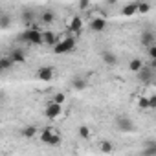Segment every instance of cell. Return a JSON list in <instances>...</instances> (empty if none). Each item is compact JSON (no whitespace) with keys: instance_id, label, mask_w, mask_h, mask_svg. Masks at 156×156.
Listing matches in <instances>:
<instances>
[{"instance_id":"cell-15","label":"cell","mask_w":156,"mask_h":156,"mask_svg":"<svg viewBox=\"0 0 156 156\" xmlns=\"http://www.w3.org/2000/svg\"><path fill=\"white\" fill-rule=\"evenodd\" d=\"M20 134H22L24 138H33V136L39 134V129H37L35 125H28V127H22V129H20Z\"/></svg>"},{"instance_id":"cell-18","label":"cell","mask_w":156,"mask_h":156,"mask_svg":"<svg viewBox=\"0 0 156 156\" xmlns=\"http://www.w3.org/2000/svg\"><path fill=\"white\" fill-rule=\"evenodd\" d=\"M121 13H123V15H127V17H132V15H136V13H138V4H136V2H130V4L123 6Z\"/></svg>"},{"instance_id":"cell-13","label":"cell","mask_w":156,"mask_h":156,"mask_svg":"<svg viewBox=\"0 0 156 156\" xmlns=\"http://www.w3.org/2000/svg\"><path fill=\"white\" fill-rule=\"evenodd\" d=\"M143 64H145V61H143L141 57H134V59H130V62H129V70H130L132 73H138V72L143 68Z\"/></svg>"},{"instance_id":"cell-19","label":"cell","mask_w":156,"mask_h":156,"mask_svg":"<svg viewBox=\"0 0 156 156\" xmlns=\"http://www.w3.org/2000/svg\"><path fill=\"white\" fill-rule=\"evenodd\" d=\"M39 19H41L42 24H51V22L55 20V13H53V11H42Z\"/></svg>"},{"instance_id":"cell-29","label":"cell","mask_w":156,"mask_h":156,"mask_svg":"<svg viewBox=\"0 0 156 156\" xmlns=\"http://www.w3.org/2000/svg\"><path fill=\"white\" fill-rule=\"evenodd\" d=\"M77 6H79V9H88L90 8V2H88V0H81Z\"/></svg>"},{"instance_id":"cell-28","label":"cell","mask_w":156,"mask_h":156,"mask_svg":"<svg viewBox=\"0 0 156 156\" xmlns=\"http://www.w3.org/2000/svg\"><path fill=\"white\" fill-rule=\"evenodd\" d=\"M138 105H140V108H149V103H147V98H140V101H138Z\"/></svg>"},{"instance_id":"cell-24","label":"cell","mask_w":156,"mask_h":156,"mask_svg":"<svg viewBox=\"0 0 156 156\" xmlns=\"http://www.w3.org/2000/svg\"><path fill=\"white\" fill-rule=\"evenodd\" d=\"M77 134H79L81 138H85V140H87V138H90V129H88L87 125H81L79 129H77Z\"/></svg>"},{"instance_id":"cell-6","label":"cell","mask_w":156,"mask_h":156,"mask_svg":"<svg viewBox=\"0 0 156 156\" xmlns=\"http://www.w3.org/2000/svg\"><path fill=\"white\" fill-rule=\"evenodd\" d=\"M136 77H138V81H140V83L147 85V83H151V81H152V77H154V70H152V68H149L147 64H143V68L136 73Z\"/></svg>"},{"instance_id":"cell-26","label":"cell","mask_w":156,"mask_h":156,"mask_svg":"<svg viewBox=\"0 0 156 156\" xmlns=\"http://www.w3.org/2000/svg\"><path fill=\"white\" fill-rule=\"evenodd\" d=\"M147 55H149V61H156V44L147 48Z\"/></svg>"},{"instance_id":"cell-22","label":"cell","mask_w":156,"mask_h":156,"mask_svg":"<svg viewBox=\"0 0 156 156\" xmlns=\"http://www.w3.org/2000/svg\"><path fill=\"white\" fill-rule=\"evenodd\" d=\"M11 66H13V62H11V59H9L8 55H4V57H0V68H2V72L9 70Z\"/></svg>"},{"instance_id":"cell-4","label":"cell","mask_w":156,"mask_h":156,"mask_svg":"<svg viewBox=\"0 0 156 156\" xmlns=\"http://www.w3.org/2000/svg\"><path fill=\"white\" fill-rule=\"evenodd\" d=\"M53 75H55V68H53V66H41V68L37 70V79H39V81L48 83V81L53 79Z\"/></svg>"},{"instance_id":"cell-9","label":"cell","mask_w":156,"mask_h":156,"mask_svg":"<svg viewBox=\"0 0 156 156\" xmlns=\"http://www.w3.org/2000/svg\"><path fill=\"white\" fill-rule=\"evenodd\" d=\"M68 31H73V33H79L83 31V19L79 15H73L68 22Z\"/></svg>"},{"instance_id":"cell-17","label":"cell","mask_w":156,"mask_h":156,"mask_svg":"<svg viewBox=\"0 0 156 156\" xmlns=\"http://www.w3.org/2000/svg\"><path fill=\"white\" fill-rule=\"evenodd\" d=\"M72 88L73 90H85L87 88V79H83V77H73V81H72Z\"/></svg>"},{"instance_id":"cell-21","label":"cell","mask_w":156,"mask_h":156,"mask_svg":"<svg viewBox=\"0 0 156 156\" xmlns=\"http://www.w3.org/2000/svg\"><path fill=\"white\" fill-rule=\"evenodd\" d=\"M141 156H156V143L154 141H149L145 151L141 152Z\"/></svg>"},{"instance_id":"cell-16","label":"cell","mask_w":156,"mask_h":156,"mask_svg":"<svg viewBox=\"0 0 156 156\" xmlns=\"http://www.w3.org/2000/svg\"><path fill=\"white\" fill-rule=\"evenodd\" d=\"M99 151L101 152H105V154H112L114 152V143L112 141H108V140H103V141H99Z\"/></svg>"},{"instance_id":"cell-8","label":"cell","mask_w":156,"mask_h":156,"mask_svg":"<svg viewBox=\"0 0 156 156\" xmlns=\"http://www.w3.org/2000/svg\"><path fill=\"white\" fill-rule=\"evenodd\" d=\"M88 28H90V31H94V33H101V31L107 30V20H105L103 17H94V19L90 20Z\"/></svg>"},{"instance_id":"cell-25","label":"cell","mask_w":156,"mask_h":156,"mask_svg":"<svg viewBox=\"0 0 156 156\" xmlns=\"http://www.w3.org/2000/svg\"><path fill=\"white\" fill-rule=\"evenodd\" d=\"M64 101H66V94H62V92L55 94V96H53V99H51V103H57V105H62Z\"/></svg>"},{"instance_id":"cell-2","label":"cell","mask_w":156,"mask_h":156,"mask_svg":"<svg viewBox=\"0 0 156 156\" xmlns=\"http://www.w3.org/2000/svg\"><path fill=\"white\" fill-rule=\"evenodd\" d=\"M20 39H22L24 42L31 44V46H42V31L37 30V28H30V30H26V31L20 35Z\"/></svg>"},{"instance_id":"cell-11","label":"cell","mask_w":156,"mask_h":156,"mask_svg":"<svg viewBox=\"0 0 156 156\" xmlns=\"http://www.w3.org/2000/svg\"><path fill=\"white\" fill-rule=\"evenodd\" d=\"M140 42H141V46L149 48V46L156 44V37H154V33H152L151 30H145V31L141 33V37H140Z\"/></svg>"},{"instance_id":"cell-5","label":"cell","mask_w":156,"mask_h":156,"mask_svg":"<svg viewBox=\"0 0 156 156\" xmlns=\"http://www.w3.org/2000/svg\"><path fill=\"white\" fill-rule=\"evenodd\" d=\"M116 125L121 132H132L134 130V121L127 116H118L116 118Z\"/></svg>"},{"instance_id":"cell-23","label":"cell","mask_w":156,"mask_h":156,"mask_svg":"<svg viewBox=\"0 0 156 156\" xmlns=\"http://www.w3.org/2000/svg\"><path fill=\"white\" fill-rule=\"evenodd\" d=\"M136 4H138V13L145 15V13L151 11V4H149V2H136Z\"/></svg>"},{"instance_id":"cell-20","label":"cell","mask_w":156,"mask_h":156,"mask_svg":"<svg viewBox=\"0 0 156 156\" xmlns=\"http://www.w3.org/2000/svg\"><path fill=\"white\" fill-rule=\"evenodd\" d=\"M9 26H11V17H9L8 13H4V11H0V28L6 30V28H9Z\"/></svg>"},{"instance_id":"cell-1","label":"cell","mask_w":156,"mask_h":156,"mask_svg":"<svg viewBox=\"0 0 156 156\" xmlns=\"http://www.w3.org/2000/svg\"><path fill=\"white\" fill-rule=\"evenodd\" d=\"M75 44H77V41L73 39V37H64L62 41H59L55 46H53V53L55 55H64V53H70V51H73L75 50Z\"/></svg>"},{"instance_id":"cell-7","label":"cell","mask_w":156,"mask_h":156,"mask_svg":"<svg viewBox=\"0 0 156 156\" xmlns=\"http://www.w3.org/2000/svg\"><path fill=\"white\" fill-rule=\"evenodd\" d=\"M61 112H62V105H57V103H51V101H50V103L46 105V108H44V116H46L48 119L59 118Z\"/></svg>"},{"instance_id":"cell-27","label":"cell","mask_w":156,"mask_h":156,"mask_svg":"<svg viewBox=\"0 0 156 156\" xmlns=\"http://www.w3.org/2000/svg\"><path fill=\"white\" fill-rule=\"evenodd\" d=\"M147 103H149V108H156V96L151 94V96L147 98Z\"/></svg>"},{"instance_id":"cell-30","label":"cell","mask_w":156,"mask_h":156,"mask_svg":"<svg viewBox=\"0 0 156 156\" xmlns=\"http://www.w3.org/2000/svg\"><path fill=\"white\" fill-rule=\"evenodd\" d=\"M0 73H2V68H0Z\"/></svg>"},{"instance_id":"cell-31","label":"cell","mask_w":156,"mask_h":156,"mask_svg":"<svg viewBox=\"0 0 156 156\" xmlns=\"http://www.w3.org/2000/svg\"><path fill=\"white\" fill-rule=\"evenodd\" d=\"M0 99H2V94H0Z\"/></svg>"},{"instance_id":"cell-12","label":"cell","mask_w":156,"mask_h":156,"mask_svg":"<svg viewBox=\"0 0 156 156\" xmlns=\"http://www.w3.org/2000/svg\"><path fill=\"white\" fill-rule=\"evenodd\" d=\"M8 57L11 59V62H13V64H22V62L26 61V53H24L20 48H15V50H13Z\"/></svg>"},{"instance_id":"cell-3","label":"cell","mask_w":156,"mask_h":156,"mask_svg":"<svg viewBox=\"0 0 156 156\" xmlns=\"http://www.w3.org/2000/svg\"><path fill=\"white\" fill-rule=\"evenodd\" d=\"M39 140H41L44 145H50V147H57V145L61 143V136H59V132L53 130V129H44V130H41Z\"/></svg>"},{"instance_id":"cell-10","label":"cell","mask_w":156,"mask_h":156,"mask_svg":"<svg viewBox=\"0 0 156 156\" xmlns=\"http://www.w3.org/2000/svg\"><path fill=\"white\" fill-rule=\"evenodd\" d=\"M59 42V37L53 33V31H50V30H44L42 31V44H46V46H55Z\"/></svg>"},{"instance_id":"cell-14","label":"cell","mask_w":156,"mask_h":156,"mask_svg":"<svg viewBox=\"0 0 156 156\" xmlns=\"http://www.w3.org/2000/svg\"><path fill=\"white\" fill-rule=\"evenodd\" d=\"M101 59H103V62H105V64H108V66H112V64H116V62H118L116 53H112V51H108V50L101 53Z\"/></svg>"}]
</instances>
